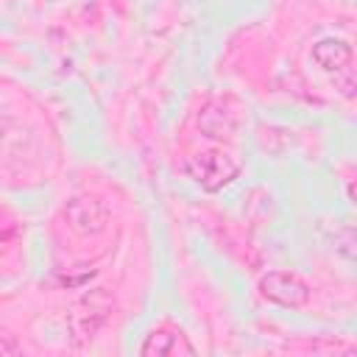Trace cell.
<instances>
[{
  "instance_id": "8992f818",
  "label": "cell",
  "mask_w": 357,
  "mask_h": 357,
  "mask_svg": "<svg viewBox=\"0 0 357 357\" xmlns=\"http://www.w3.org/2000/svg\"><path fill=\"white\" fill-rule=\"evenodd\" d=\"M139 354H195V346L190 343V337L173 326V324H162L156 329H151L139 346Z\"/></svg>"
},
{
  "instance_id": "ba28073f",
  "label": "cell",
  "mask_w": 357,
  "mask_h": 357,
  "mask_svg": "<svg viewBox=\"0 0 357 357\" xmlns=\"http://www.w3.org/2000/svg\"><path fill=\"white\" fill-rule=\"evenodd\" d=\"M332 81H335V89L343 95V98H351L354 95V75L351 70H340V73H332Z\"/></svg>"
},
{
  "instance_id": "52a82bcc",
  "label": "cell",
  "mask_w": 357,
  "mask_h": 357,
  "mask_svg": "<svg viewBox=\"0 0 357 357\" xmlns=\"http://www.w3.org/2000/svg\"><path fill=\"white\" fill-rule=\"evenodd\" d=\"M312 61L324 70V73H340L349 67L351 61V47L343 42V39H335V36H326V39H318L312 45Z\"/></svg>"
},
{
  "instance_id": "6da1fadb",
  "label": "cell",
  "mask_w": 357,
  "mask_h": 357,
  "mask_svg": "<svg viewBox=\"0 0 357 357\" xmlns=\"http://www.w3.org/2000/svg\"><path fill=\"white\" fill-rule=\"evenodd\" d=\"M181 173L206 192L229 187L240 176V162L226 151H198L181 159Z\"/></svg>"
},
{
  "instance_id": "277c9868",
  "label": "cell",
  "mask_w": 357,
  "mask_h": 357,
  "mask_svg": "<svg viewBox=\"0 0 357 357\" xmlns=\"http://www.w3.org/2000/svg\"><path fill=\"white\" fill-rule=\"evenodd\" d=\"M109 312H112V301L103 290L84 296L70 312V329H73L75 340H86V337L98 335V329L109 321Z\"/></svg>"
},
{
  "instance_id": "9c48e42d",
  "label": "cell",
  "mask_w": 357,
  "mask_h": 357,
  "mask_svg": "<svg viewBox=\"0 0 357 357\" xmlns=\"http://www.w3.org/2000/svg\"><path fill=\"white\" fill-rule=\"evenodd\" d=\"M22 351V346L17 343V340H11V337H0V354H20Z\"/></svg>"
},
{
  "instance_id": "7a4b0ae2",
  "label": "cell",
  "mask_w": 357,
  "mask_h": 357,
  "mask_svg": "<svg viewBox=\"0 0 357 357\" xmlns=\"http://www.w3.org/2000/svg\"><path fill=\"white\" fill-rule=\"evenodd\" d=\"M64 220L67 226L81 237H95L106 231L109 226V209L95 195H75L64 204Z\"/></svg>"
},
{
  "instance_id": "3957f363",
  "label": "cell",
  "mask_w": 357,
  "mask_h": 357,
  "mask_svg": "<svg viewBox=\"0 0 357 357\" xmlns=\"http://www.w3.org/2000/svg\"><path fill=\"white\" fill-rule=\"evenodd\" d=\"M259 296L279 307H304L310 301V284L293 271H268L259 279Z\"/></svg>"
},
{
  "instance_id": "5b68a950",
  "label": "cell",
  "mask_w": 357,
  "mask_h": 357,
  "mask_svg": "<svg viewBox=\"0 0 357 357\" xmlns=\"http://www.w3.org/2000/svg\"><path fill=\"white\" fill-rule=\"evenodd\" d=\"M243 123V109L231 100V98H218V100H209L204 106V112L198 114V128L212 137V139H229L234 137V131L240 128Z\"/></svg>"
}]
</instances>
